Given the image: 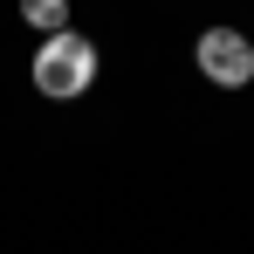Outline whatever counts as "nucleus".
<instances>
[{
  "mask_svg": "<svg viewBox=\"0 0 254 254\" xmlns=\"http://www.w3.org/2000/svg\"><path fill=\"white\" fill-rule=\"evenodd\" d=\"M21 21L48 42V35H62V28H69V0H21Z\"/></svg>",
  "mask_w": 254,
  "mask_h": 254,
  "instance_id": "7ed1b4c3",
  "label": "nucleus"
},
{
  "mask_svg": "<svg viewBox=\"0 0 254 254\" xmlns=\"http://www.w3.org/2000/svg\"><path fill=\"white\" fill-rule=\"evenodd\" d=\"M96 69H103V55H96V42L76 35V28L48 35V42L35 48V62H28V76H35V89H42L48 103H76V96H89Z\"/></svg>",
  "mask_w": 254,
  "mask_h": 254,
  "instance_id": "f257e3e1",
  "label": "nucleus"
},
{
  "mask_svg": "<svg viewBox=\"0 0 254 254\" xmlns=\"http://www.w3.org/2000/svg\"><path fill=\"white\" fill-rule=\"evenodd\" d=\"M192 69L206 76L213 89H248L254 83V42L241 28H199V42H192Z\"/></svg>",
  "mask_w": 254,
  "mask_h": 254,
  "instance_id": "f03ea898",
  "label": "nucleus"
}]
</instances>
